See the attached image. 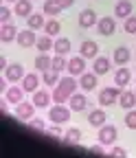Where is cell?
Returning a JSON list of instances; mask_svg holds the SVG:
<instances>
[{"label":"cell","instance_id":"cell-27","mask_svg":"<svg viewBox=\"0 0 136 158\" xmlns=\"http://www.w3.org/2000/svg\"><path fill=\"white\" fill-rule=\"evenodd\" d=\"M42 81H44L46 86H51V88L57 86V84H60V73L53 70V68H51V70H44V73H42Z\"/></svg>","mask_w":136,"mask_h":158},{"label":"cell","instance_id":"cell-20","mask_svg":"<svg viewBox=\"0 0 136 158\" xmlns=\"http://www.w3.org/2000/svg\"><path fill=\"white\" fill-rule=\"evenodd\" d=\"M77 86H79V81H75V77H72V75H68V77L60 79V84H57V88H62V90H64V92H68V94H75Z\"/></svg>","mask_w":136,"mask_h":158},{"label":"cell","instance_id":"cell-11","mask_svg":"<svg viewBox=\"0 0 136 158\" xmlns=\"http://www.w3.org/2000/svg\"><path fill=\"white\" fill-rule=\"evenodd\" d=\"M68 103H70V110H72V112H81V110H86V106H88V99H86L84 94H79V92H75V94H70Z\"/></svg>","mask_w":136,"mask_h":158},{"label":"cell","instance_id":"cell-40","mask_svg":"<svg viewBox=\"0 0 136 158\" xmlns=\"http://www.w3.org/2000/svg\"><path fill=\"white\" fill-rule=\"evenodd\" d=\"M90 152H92V154H103L101 145H92V147H90Z\"/></svg>","mask_w":136,"mask_h":158},{"label":"cell","instance_id":"cell-13","mask_svg":"<svg viewBox=\"0 0 136 158\" xmlns=\"http://www.w3.org/2000/svg\"><path fill=\"white\" fill-rule=\"evenodd\" d=\"M5 99L9 103H20L22 99H24V88H18V86H11V88H7V92H5Z\"/></svg>","mask_w":136,"mask_h":158},{"label":"cell","instance_id":"cell-32","mask_svg":"<svg viewBox=\"0 0 136 158\" xmlns=\"http://www.w3.org/2000/svg\"><path fill=\"white\" fill-rule=\"evenodd\" d=\"M66 68H68V62L64 59V55H55V57H53V70L62 73V70H66Z\"/></svg>","mask_w":136,"mask_h":158},{"label":"cell","instance_id":"cell-36","mask_svg":"<svg viewBox=\"0 0 136 158\" xmlns=\"http://www.w3.org/2000/svg\"><path fill=\"white\" fill-rule=\"evenodd\" d=\"M125 125L130 127V130H136V110L132 108L130 112H127V116H125Z\"/></svg>","mask_w":136,"mask_h":158},{"label":"cell","instance_id":"cell-15","mask_svg":"<svg viewBox=\"0 0 136 158\" xmlns=\"http://www.w3.org/2000/svg\"><path fill=\"white\" fill-rule=\"evenodd\" d=\"M37 86H40V77H37L35 73L24 75V79H22V88H24V92H35Z\"/></svg>","mask_w":136,"mask_h":158},{"label":"cell","instance_id":"cell-26","mask_svg":"<svg viewBox=\"0 0 136 158\" xmlns=\"http://www.w3.org/2000/svg\"><path fill=\"white\" fill-rule=\"evenodd\" d=\"M53 48H55V55H66L70 51V40L68 37H57Z\"/></svg>","mask_w":136,"mask_h":158},{"label":"cell","instance_id":"cell-39","mask_svg":"<svg viewBox=\"0 0 136 158\" xmlns=\"http://www.w3.org/2000/svg\"><path fill=\"white\" fill-rule=\"evenodd\" d=\"M31 127H35V130H44V123L35 118V121H31Z\"/></svg>","mask_w":136,"mask_h":158},{"label":"cell","instance_id":"cell-34","mask_svg":"<svg viewBox=\"0 0 136 158\" xmlns=\"http://www.w3.org/2000/svg\"><path fill=\"white\" fill-rule=\"evenodd\" d=\"M79 138H81V130L70 127V130L66 132V138H64V141H66V143H79Z\"/></svg>","mask_w":136,"mask_h":158},{"label":"cell","instance_id":"cell-37","mask_svg":"<svg viewBox=\"0 0 136 158\" xmlns=\"http://www.w3.org/2000/svg\"><path fill=\"white\" fill-rule=\"evenodd\" d=\"M9 20H11V11H9L7 7H0V22H2V24H7Z\"/></svg>","mask_w":136,"mask_h":158},{"label":"cell","instance_id":"cell-38","mask_svg":"<svg viewBox=\"0 0 136 158\" xmlns=\"http://www.w3.org/2000/svg\"><path fill=\"white\" fill-rule=\"evenodd\" d=\"M110 156H112V158H127V152H125L123 147H114V149L110 152Z\"/></svg>","mask_w":136,"mask_h":158},{"label":"cell","instance_id":"cell-25","mask_svg":"<svg viewBox=\"0 0 136 158\" xmlns=\"http://www.w3.org/2000/svg\"><path fill=\"white\" fill-rule=\"evenodd\" d=\"M31 11H33V7H31V0H18L15 2V15H20V18H29L31 15Z\"/></svg>","mask_w":136,"mask_h":158},{"label":"cell","instance_id":"cell-19","mask_svg":"<svg viewBox=\"0 0 136 158\" xmlns=\"http://www.w3.org/2000/svg\"><path fill=\"white\" fill-rule=\"evenodd\" d=\"M18 37V29L13 27V24H2L0 27V40H2V42H13V40Z\"/></svg>","mask_w":136,"mask_h":158},{"label":"cell","instance_id":"cell-9","mask_svg":"<svg viewBox=\"0 0 136 158\" xmlns=\"http://www.w3.org/2000/svg\"><path fill=\"white\" fill-rule=\"evenodd\" d=\"M116 29V22H114V18H101L99 22H97V31H99L101 35H112Z\"/></svg>","mask_w":136,"mask_h":158},{"label":"cell","instance_id":"cell-10","mask_svg":"<svg viewBox=\"0 0 136 158\" xmlns=\"http://www.w3.org/2000/svg\"><path fill=\"white\" fill-rule=\"evenodd\" d=\"M79 86H81V90H86V92L94 90V88H97V73H94V70H92V73H84V75L79 77Z\"/></svg>","mask_w":136,"mask_h":158},{"label":"cell","instance_id":"cell-24","mask_svg":"<svg viewBox=\"0 0 136 158\" xmlns=\"http://www.w3.org/2000/svg\"><path fill=\"white\" fill-rule=\"evenodd\" d=\"M51 68H53V57H48L46 53L37 55V59H35V70L44 73V70H51Z\"/></svg>","mask_w":136,"mask_h":158},{"label":"cell","instance_id":"cell-18","mask_svg":"<svg viewBox=\"0 0 136 158\" xmlns=\"http://www.w3.org/2000/svg\"><path fill=\"white\" fill-rule=\"evenodd\" d=\"M114 15L116 18H130L132 15V2L130 0H119L114 7Z\"/></svg>","mask_w":136,"mask_h":158},{"label":"cell","instance_id":"cell-16","mask_svg":"<svg viewBox=\"0 0 136 158\" xmlns=\"http://www.w3.org/2000/svg\"><path fill=\"white\" fill-rule=\"evenodd\" d=\"M51 99H53V94H48L46 90H35V92H33V103H35V108H46V106L51 103Z\"/></svg>","mask_w":136,"mask_h":158},{"label":"cell","instance_id":"cell-14","mask_svg":"<svg viewBox=\"0 0 136 158\" xmlns=\"http://www.w3.org/2000/svg\"><path fill=\"white\" fill-rule=\"evenodd\" d=\"M33 110H35V103H27V101L15 103V116H20V118H31Z\"/></svg>","mask_w":136,"mask_h":158},{"label":"cell","instance_id":"cell-8","mask_svg":"<svg viewBox=\"0 0 136 158\" xmlns=\"http://www.w3.org/2000/svg\"><path fill=\"white\" fill-rule=\"evenodd\" d=\"M79 53L86 59H94V57H99V46H97V42H92V40H86V42L79 46Z\"/></svg>","mask_w":136,"mask_h":158},{"label":"cell","instance_id":"cell-7","mask_svg":"<svg viewBox=\"0 0 136 158\" xmlns=\"http://www.w3.org/2000/svg\"><path fill=\"white\" fill-rule=\"evenodd\" d=\"M15 40H18V44H20L22 48H29V46H35V44H37V37H35V33H33L31 29L20 31Z\"/></svg>","mask_w":136,"mask_h":158},{"label":"cell","instance_id":"cell-17","mask_svg":"<svg viewBox=\"0 0 136 158\" xmlns=\"http://www.w3.org/2000/svg\"><path fill=\"white\" fill-rule=\"evenodd\" d=\"M119 103H121V108L132 110V108L136 106V92H132V90H123L121 97H119Z\"/></svg>","mask_w":136,"mask_h":158},{"label":"cell","instance_id":"cell-12","mask_svg":"<svg viewBox=\"0 0 136 158\" xmlns=\"http://www.w3.org/2000/svg\"><path fill=\"white\" fill-rule=\"evenodd\" d=\"M130 79H132V73H130V68H125V66H121L119 70L114 73V84L119 86V88H125V86L130 84Z\"/></svg>","mask_w":136,"mask_h":158},{"label":"cell","instance_id":"cell-29","mask_svg":"<svg viewBox=\"0 0 136 158\" xmlns=\"http://www.w3.org/2000/svg\"><path fill=\"white\" fill-rule=\"evenodd\" d=\"M62 9H64V7L57 2V0H46V2H44V13H46V15H53V18H55Z\"/></svg>","mask_w":136,"mask_h":158},{"label":"cell","instance_id":"cell-28","mask_svg":"<svg viewBox=\"0 0 136 158\" xmlns=\"http://www.w3.org/2000/svg\"><path fill=\"white\" fill-rule=\"evenodd\" d=\"M27 24H29V29H44V15L42 13H31L29 18H27Z\"/></svg>","mask_w":136,"mask_h":158},{"label":"cell","instance_id":"cell-43","mask_svg":"<svg viewBox=\"0 0 136 158\" xmlns=\"http://www.w3.org/2000/svg\"><path fill=\"white\" fill-rule=\"evenodd\" d=\"M7 2H18V0H7Z\"/></svg>","mask_w":136,"mask_h":158},{"label":"cell","instance_id":"cell-5","mask_svg":"<svg viewBox=\"0 0 136 158\" xmlns=\"http://www.w3.org/2000/svg\"><path fill=\"white\" fill-rule=\"evenodd\" d=\"M24 75L27 73H24L22 64H9L5 68V79H7V81H22Z\"/></svg>","mask_w":136,"mask_h":158},{"label":"cell","instance_id":"cell-1","mask_svg":"<svg viewBox=\"0 0 136 158\" xmlns=\"http://www.w3.org/2000/svg\"><path fill=\"white\" fill-rule=\"evenodd\" d=\"M48 118H51L53 123L62 125V123H66L68 118H70V108H66L64 103H57V106H53L48 110Z\"/></svg>","mask_w":136,"mask_h":158},{"label":"cell","instance_id":"cell-6","mask_svg":"<svg viewBox=\"0 0 136 158\" xmlns=\"http://www.w3.org/2000/svg\"><path fill=\"white\" fill-rule=\"evenodd\" d=\"M97 22H99V18H97V13L92 9H84L79 13V27L81 29H92V27H97Z\"/></svg>","mask_w":136,"mask_h":158},{"label":"cell","instance_id":"cell-31","mask_svg":"<svg viewBox=\"0 0 136 158\" xmlns=\"http://www.w3.org/2000/svg\"><path fill=\"white\" fill-rule=\"evenodd\" d=\"M44 31H46V35H57V33H60L62 31V24L60 22H57V20H48V22L44 24Z\"/></svg>","mask_w":136,"mask_h":158},{"label":"cell","instance_id":"cell-30","mask_svg":"<svg viewBox=\"0 0 136 158\" xmlns=\"http://www.w3.org/2000/svg\"><path fill=\"white\" fill-rule=\"evenodd\" d=\"M37 48H40V53H48L53 46H55V42L51 40V35H44V37H40L37 40V44H35Z\"/></svg>","mask_w":136,"mask_h":158},{"label":"cell","instance_id":"cell-35","mask_svg":"<svg viewBox=\"0 0 136 158\" xmlns=\"http://www.w3.org/2000/svg\"><path fill=\"white\" fill-rule=\"evenodd\" d=\"M125 33H136V15H130L125 18Z\"/></svg>","mask_w":136,"mask_h":158},{"label":"cell","instance_id":"cell-2","mask_svg":"<svg viewBox=\"0 0 136 158\" xmlns=\"http://www.w3.org/2000/svg\"><path fill=\"white\" fill-rule=\"evenodd\" d=\"M68 75H72V77H81L84 73H86V57L84 55H77V57H70L68 59Z\"/></svg>","mask_w":136,"mask_h":158},{"label":"cell","instance_id":"cell-23","mask_svg":"<svg viewBox=\"0 0 136 158\" xmlns=\"http://www.w3.org/2000/svg\"><path fill=\"white\" fill-rule=\"evenodd\" d=\"M130 57H132L130 48H127V46H119V48L114 51V64H119V66H125V64L130 62Z\"/></svg>","mask_w":136,"mask_h":158},{"label":"cell","instance_id":"cell-42","mask_svg":"<svg viewBox=\"0 0 136 158\" xmlns=\"http://www.w3.org/2000/svg\"><path fill=\"white\" fill-rule=\"evenodd\" d=\"M5 66H7V57L0 55V68H5Z\"/></svg>","mask_w":136,"mask_h":158},{"label":"cell","instance_id":"cell-33","mask_svg":"<svg viewBox=\"0 0 136 158\" xmlns=\"http://www.w3.org/2000/svg\"><path fill=\"white\" fill-rule=\"evenodd\" d=\"M68 99H70V94L64 92L62 88H55V90H53V101H55V103H66Z\"/></svg>","mask_w":136,"mask_h":158},{"label":"cell","instance_id":"cell-3","mask_svg":"<svg viewBox=\"0 0 136 158\" xmlns=\"http://www.w3.org/2000/svg\"><path fill=\"white\" fill-rule=\"evenodd\" d=\"M119 97H121V88L119 86H114V88H103L99 92V103L105 108V106H112L114 101H119Z\"/></svg>","mask_w":136,"mask_h":158},{"label":"cell","instance_id":"cell-4","mask_svg":"<svg viewBox=\"0 0 136 158\" xmlns=\"http://www.w3.org/2000/svg\"><path fill=\"white\" fill-rule=\"evenodd\" d=\"M116 136H119V132H116L114 125H108V123H105V125L99 127V143H101V145H114Z\"/></svg>","mask_w":136,"mask_h":158},{"label":"cell","instance_id":"cell-22","mask_svg":"<svg viewBox=\"0 0 136 158\" xmlns=\"http://www.w3.org/2000/svg\"><path fill=\"white\" fill-rule=\"evenodd\" d=\"M92 70L97 73V75H105V73H110V59L108 57H94V64H92Z\"/></svg>","mask_w":136,"mask_h":158},{"label":"cell","instance_id":"cell-41","mask_svg":"<svg viewBox=\"0 0 136 158\" xmlns=\"http://www.w3.org/2000/svg\"><path fill=\"white\" fill-rule=\"evenodd\" d=\"M57 2H60L62 7H70V5L75 2V0H57Z\"/></svg>","mask_w":136,"mask_h":158},{"label":"cell","instance_id":"cell-21","mask_svg":"<svg viewBox=\"0 0 136 158\" xmlns=\"http://www.w3.org/2000/svg\"><path fill=\"white\" fill-rule=\"evenodd\" d=\"M88 123L92 125V127H101V125H105V112L99 108V110H92L90 114H88Z\"/></svg>","mask_w":136,"mask_h":158}]
</instances>
